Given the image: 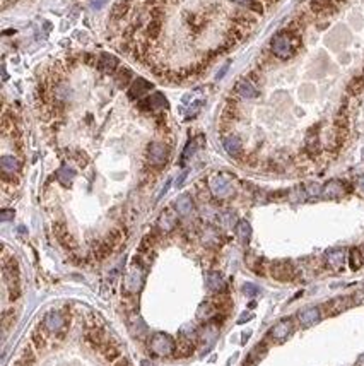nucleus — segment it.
Returning a JSON list of instances; mask_svg holds the SVG:
<instances>
[{"label": "nucleus", "mask_w": 364, "mask_h": 366, "mask_svg": "<svg viewBox=\"0 0 364 366\" xmlns=\"http://www.w3.org/2000/svg\"><path fill=\"white\" fill-rule=\"evenodd\" d=\"M43 327L48 332L57 334L58 339L65 337V330H67V318L63 317V313L60 312H50L46 313L45 320H43Z\"/></svg>", "instance_id": "2"}, {"label": "nucleus", "mask_w": 364, "mask_h": 366, "mask_svg": "<svg viewBox=\"0 0 364 366\" xmlns=\"http://www.w3.org/2000/svg\"><path fill=\"white\" fill-rule=\"evenodd\" d=\"M210 190L215 197H219V199H226V197H229L233 193V185L229 182L228 176L217 175V176H212Z\"/></svg>", "instance_id": "4"}, {"label": "nucleus", "mask_w": 364, "mask_h": 366, "mask_svg": "<svg viewBox=\"0 0 364 366\" xmlns=\"http://www.w3.org/2000/svg\"><path fill=\"white\" fill-rule=\"evenodd\" d=\"M349 264H350V269H352V270H357V269H361V267H362V264H364V255H362L361 252H359L357 248L350 250Z\"/></svg>", "instance_id": "24"}, {"label": "nucleus", "mask_w": 364, "mask_h": 366, "mask_svg": "<svg viewBox=\"0 0 364 366\" xmlns=\"http://www.w3.org/2000/svg\"><path fill=\"white\" fill-rule=\"evenodd\" d=\"M34 364H36V356H34L31 346H24L19 358L16 359L14 366H34Z\"/></svg>", "instance_id": "15"}, {"label": "nucleus", "mask_w": 364, "mask_h": 366, "mask_svg": "<svg viewBox=\"0 0 364 366\" xmlns=\"http://www.w3.org/2000/svg\"><path fill=\"white\" fill-rule=\"evenodd\" d=\"M356 366H364V354L361 356V358L357 359V363H356Z\"/></svg>", "instance_id": "37"}, {"label": "nucleus", "mask_w": 364, "mask_h": 366, "mask_svg": "<svg viewBox=\"0 0 364 366\" xmlns=\"http://www.w3.org/2000/svg\"><path fill=\"white\" fill-rule=\"evenodd\" d=\"M357 185H359V188L364 192V175L362 176H359V180H357Z\"/></svg>", "instance_id": "34"}, {"label": "nucleus", "mask_w": 364, "mask_h": 366, "mask_svg": "<svg viewBox=\"0 0 364 366\" xmlns=\"http://www.w3.org/2000/svg\"><path fill=\"white\" fill-rule=\"evenodd\" d=\"M300 322L303 325H313L315 322L320 320V310L318 308H305L303 312L298 315Z\"/></svg>", "instance_id": "16"}, {"label": "nucleus", "mask_w": 364, "mask_h": 366, "mask_svg": "<svg viewBox=\"0 0 364 366\" xmlns=\"http://www.w3.org/2000/svg\"><path fill=\"white\" fill-rule=\"evenodd\" d=\"M235 91L238 96L243 98V100H255V98L258 96V89L255 88L253 83L248 79H241L240 83L236 84Z\"/></svg>", "instance_id": "7"}, {"label": "nucleus", "mask_w": 364, "mask_h": 366, "mask_svg": "<svg viewBox=\"0 0 364 366\" xmlns=\"http://www.w3.org/2000/svg\"><path fill=\"white\" fill-rule=\"evenodd\" d=\"M207 286H209V289H212L214 292H223L226 289V284H224L223 277H221L219 272H209L207 275Z\"/></svg>", "instance_id": "21"}, {"label": "nucleus", "mask_w": 364, "mask_h": 366, "mask_svg": "<svg viewBox=\"0 0 364 366\" xmlns=\"http://www.w3.org/2000/svg\"><path fill=\"white\" fill-rule=\"evenodd\" d=\"M147 154H149V163H151V165L156 166V168H161L164 163L168 161L170 149H168V145L163 144V142H153V144L149 145Z\"/></svg>", "instance_id": "3"}, {"label": "nucleus", "mask_w": 364, "mask_h": 366, "mask_svg": "<svg viewBox=\"0 0 364 366\" xmlns=\"http://www.w3.org/2000/svg\"><path fill=\"white\" fill-rule=\"evenodd\" d=\"M272 53L275 55L277 58H289L294 55L296 51V46H294V36L289 33H279L274 36L272 40Z\"/></svg>", "instance_id": "1"}, {"label": "nucleus", "mask_w": 364, "mask_h": 366, "mask_svg": "<svg viewBox=\"0 0 364 366\" xmlns=\"http://www.w3.org/2000/svg\"><path fill=\"white\" fill-rule=\"evenodd\" d=\"M12 217H14V210H2V221H9Z\"/></svg>", "instance_id": "33"}, {"label": "nucleus", "mask_w": 364, "mask_h": 366, "mask_svg": "<svg viewBox=\"0 0 364 366\" xmlns=\"http://www.w3.org/2000/svg\"><path fill=\"white\" fill-rule=\"evenodd\" d=\"M106 2L108 0H91V6H93V9L99 11V9H103V6H106Z\"/></svg>", "instance_id": "32"}, {"label": "nucleus", "mask_w": 364, "mask_h": 366, "mask_svg": "<svg viewBox=\"0 0 364 366\" xmlns=\"http://www.w3.org/2000/svg\"><path fill=\"white\" fill-rule=\"evenodd\" d=\"M140 108L147 110H166L168 101L161 93H154L153 96H149L144 103H140Z\"/></svg>", "instance_id": "11"}, {"label": "nucleus", "mask_w": 364, "mask_h": 366, "mask_svg": "<svg viewBox=\"0 0 364 366\" xmlns=\"http://www.w3.org/2000/svg\"><path fill=\"white\" fill-rule=\"evenodd\" d=\"M151 349H153L156 354H170V352L175 349V341L166 334H156L153 339H151Z\"/></svg>", "instance_id": "5"}, {"label": "nucleus", "mask_w": 364, "mask_h": 366, "mask_svg": "<svg viewBox=\"0 0 364 366\" xmlns=\"http://www.w3.org/2000/svg\"><path fill=\"white\" fill-rule=\"evenodd\" d=\"M86 341H88L91 344V347H101V346H105V344L108 342L106 341V335L105 332H103L101 329H94V330H91V332L88 334V337H86Z\"/></svg>", "instance_id": "17"}, {"label": "nucleus", "mask_w": 364, "mask_h": 366, "mask_svg": "<svg viewBox=\"0 0 364 366\" xmlns=\"http://www.w3.org/2000/svg\"><path fill=\"white\" fill-rule=\"evenodd\" d=\"M310 7L315 14H332V12H335L333 0H311Z\"/></svg>", "instance_id": "14"}, {"label": "nucleus", "mask_w": 364, "mask_h": 366, "mask_svg": "<svg viewBox=\"0 0 364 366\" xmlns=\"http://www.w3.org/2000/svg\"><path fill=\"white\" fill-rule=\"evenodd\" d=\"M74 176H76V171H74L72 168H68V166L60 168L58 173H57V178H58L63 185H70V183H72V180H74Z\"/></svg>", "instance_id": "25"}, {"label": "nucleus", "mask_w": 364, "mask_h": 366, "mask_svg": "<svg viewBox=\"0 0 364 366\" xmlns=\"http://www.w3.org/2000/svg\"><path fill=\"white\" fill-rule=\"evenodd\" d=\"M113 366H130V363H128L127 359H120L118 363H116V364H113Z\"/></svg>", "instance_id": "35"}, {"label": "nucleus", "mask_w": 364, "mask_h": 366, "mask_svg": "<svg viewBox=\"0 0 364 366\" xmlns=\"http://www.w3.org/2000/svg\"><path fill=\"white\" fill-rule=\"evenodd\" d=\"M291 330H293L291 320H282V322H279V324H277L274 329L270 330V337L272 339H277V341H282V339H285L289 334H291Z\"/></svg>", "instance_id": "13"}, {"label": "nucleus", "mask_w": 364, "mask_h": 366, "mask_svg": "<svg viewBox=\"0 0 364 366\" xmlns=\"http://www.w3.org/2000/svg\"><path fill=\"white\" fill-rule=\"evenodd\" d=\"M31 342L34 344V347H36L38 351H43L46 347V341H45V335H43L40 330H36V332H33L31 335Z\"/></svg>", "instance_id": "27"}, {"label": "nucleus", "mask_w": 364, "mask_h": 366, "mask_svg": "<svg viewBox=\"0 0 364 366\" xmlns=\"http://www.w3.org/2000/svg\"><path fill=\"white\" fill-rule=\"evenodd\" d=\"M224 149L228 151L229 156L238 158L241 154V151H243L241 139L238 135H228L226 139H224Z\"/></svg>", "instance_id": "12"}, {"label": "nucleus", "mask_w": 364, "mask_h": 366, "mask_svg": "<svg viewBox=\"0 0 364 366\" xmlns=\"http://www.w3.org/2000/svg\"><path fill=\"white\" fill-rule=\"evenodd\" d=\"M159 24L158 21H153V23L149 24V34H153V36H158V33H159Z\"/></svg>", "instance_id": "31"}, {"label": "nucleus", "mask_w": 364, "mask_h": 366, "mask_svg": "<svg viewBox=\"0 0 364 366\" xmlns=\"http://www.w3.org/2000/svg\"><path fill=\"white\" fill-rule=\"evenodd\" d=\"M243 292H246V296H255L258 292V287L255 286V284H245V286H243Z\"/></svg>", "instance_id": "30"}, {"label": "nucleus", "mask_w": 364, "mask_h": 366, "mask_svg": "<svg viewBox=\"0 0 364 366\" xmlns=\"http://www.w3.org/2000/svg\"><path fill=\"white\" fill-rule=\"evenodd\" d=\"M178 352H176V356H190L193 352V344L190 342V341H183L178 346V349H176Z\"/></svg>", "instance_id": "28"}, {"label": "nucleus", "mask_w": 364, "mask_h": 366, "mask_svg": "<svg viewBox=\"0 0 364 366\" xmlns=\"http://www.w3.org/2000/svg\"><path fill=\"white\" fill-rule=\"evenodd\" d=\"M270 274L272 277L277 279V281H291L294 277V269L291 265V262L287 260H277L272 264V269H270Z\"/></svg>", "instance_id": "6"}, {"label": "nucleus", "mask_w": 364, "mask_h": 366, "mask_svg": "<svg viewBox=\"0 0 364 366\" xmlns=\"http://www.w3.org/2000/svg\"><path fill=\"white\" fill-rule=\"evenodd\" d=\"M0 168H2L4 180H9V176L14 178V175L19 171L21 165L14 156H4L2 159H0Z\"/></svg>", "instance_id": "10"}, {"label": "nucleus", "mask_w": 364, "mask_h": 366, "mask_svg": "<svg viewBox=\"0 0 364 366\" xmlns=\"http://www.w3.org/2000/svg\"><path fill=\"white\" fill-rule=\"evenodd\" d=\"M98 67L101 68L103 72H113L116 67H118V60H116L115 55L110 53H103L101 58L98 62Z\"/></svg>", "instance_id": "18"}, {"label": "nucleus", "mask_w": 364, "mask_h": 366, "mask_svg": "<svg viewBox=\"0 0 364 366\" xmlns=\"http://www.w3.org/2000/svg\"><path fill=\"white\" fill-rule=\"evenodd\" d=\"M130 70L128 68H123V70H120L118 74H116V83H118V86H125L130 81Z\"/></svg>", "instance_id": "29"}, {"label": "nucleus", "mask_w": 364, "mask_h": 366, "mask_svg": "<svg viewBox=\"0 0 364 366\" xmlns=\"http://www.w3.org/2000/svg\"><path fill=\"white\" fill-rule=\"evenodd\" d=\"M228 67H229V63H228V65H224V67H223V72H221V74H217V79H221V77L226 74V72H228Z\"/></svg>", "instance_id": "36"}, {"label": "nucleus", "mask_w": 364, "mask_h": 366, "mask_svg": "<svg viewBox=\"0 0 364 366\" xmlns=\"http://www.w3.org/2000/svg\"><path fill=\"white\" fill-rule=\"evenodd\" d=\"M344 193H345V185L340 180H332V182H328L323 187L322 195L327 197V199H340Z\"/></svg>", "instance_id": "9"}, {"label": "nucleus", "mask_w": 364, "mask_h": 366, "mask_svg": "<svg viewBox=\"0 0 364 366\" xmlns=\"http://www.w3.org/2000/svg\"><path fill=\"white\" fill-rule=\"evenodd\" d=\"M103 354H105V359L106 361H110V363H113L115 359H118L120 358V347L118 346H115V344H110V342H106L105 344V347H103Z\"/></svg>", "instance_id": "23"}, {"label": "nucleus", "mask_w": 364, "mask_h": 366, "mask_svg": "<svg viewBox=\"0 0 364 366\" xmlns=\"http://www.w3.org/2000/svg\"><path fill=\"white\" fill-rule=\"evenodd\" d=\"M236 235L241 240V243H248L251 238V228L248 221H240L236 225Z\"/></svg>", "instance_id": "22"}, {"label": "nucleus", "mask_w": 364, "mask_h": 366, "mask_svg": "<svg viewBox=\"0 0 364 366\" xmlns=\"http://www.w3.org/2000/svg\"><path fill=\"white\" fill-rule=\"evenodd\" d=\"M327 262L328 265L332 267V269L339 270L342 265H344V250H330V252L327 253Z\"/></svg>", "instance_id": "20"}, {"label": "nucleus", "mask_w": 364, "mask_h": 366, "mask_svg": "<svg viewBox=\"0 0 364 366\" xmlns=\"http://www.w3.org/2000/svg\"><path fill=\"white\" fill-rule=\"evenodd\" d=\"M151 89H153V84H151L149 81H145L144 77H137V79L132 83V86H130L128 96L132 98V100H135V98L144 96V94L149 93Z\"/></svg>", "instance_id": "8"}, {"label": "nucleus", "mask_w": 364, "mask_h": 366, "mask_svg": "<svg viewBox=\"0 0 364 366\" xmlns=\"http://www.w3.org/2000/svg\"><path fill=\"white\" fill-rule=\"evenodd\" d=\"M175 207L181 216H188V214L193 210V202H192V199H190V195H181L176 199Z\"/></svg>", "instance_id": "19"}, {"label": "nucleus", "mask_w": 364, "mask_h": 366, "mask_svg": "<svg viewBox=\"0 0 364 366\" xmlns=\"http://www.w3.org/2000/svg\"><path fill=\"white\" fill-rule=\"evenodd\" d=\"M233 2L240 4V6L250 9V11L258 12V14H262V11H263V7H262V4H260V0H233Z\"/></svg>", "instance_id": "26"}]
</instances>
